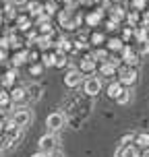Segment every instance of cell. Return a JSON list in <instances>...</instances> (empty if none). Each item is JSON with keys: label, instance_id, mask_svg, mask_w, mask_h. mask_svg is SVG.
<instances>
[{"label": "cell", "instance_id": "ac0fdd59", "mask_svg": "<svg viewBox=\"0 0 149 157\" xmlns=\"http://www.w3.org/2000/svg\"><path fill=\"white\" fill-rule=\"evenodd\" d=\"M93 58H95V60H100V62H108V52H106V50H95Z\"/></svg>", "mask_w": 149, "mask_h": 157}, {"label": "cell", "instance_id": "e0dca14e", "mask_svg": "<svg viewBox=\"0 0 149 157\" xmlns=\"http://www.w3.org/2000/svg\"><path fill=\"white\" fill-rule=\"evenodd\" d=\"M27 91H29V95H31V99H39V97H41V87L39 85H31Z\"/></svg>", "mask_w": 149, "mask_h": 157}, {"label": "cell", "instance_id": "277c9868", "mask_svg": "<svg viewBox=\"0 0 149 157\" xmlns=\"http://www.w3.org/2000/svg\"><path fill=\"white\" fill-rule=\"evenodd\" d=\"M137 77H139V75H137V71H135L133 66H126V68L120 71V78H118V81H120L124 87H131V85L137 83Z\"/></svg>", "mask_w": 149, "mask_h": 157}, {"label": "cell", "instance_id": "ba28073f", "mask_svg": "<svg viewBox=\"0 0 149 157\" xmlns=\"http://www.w3.org/2000/svg\"><path fill=\"white\" fill-rule=\"evenodd\" d=\"M135 143H137V147L149 149V134L147 132H139L137 136H135Z\"/></svg>", "mask_w": 149, "mask_h": 157}, {"label": "cell", "instance_id": "7a4b0ae2", "mask_svg": "<svg viewBox=\"0 0 149 157\" xmlns=\"http://www.w3.org/2000/svg\"><path fill=\"white\" fill-rule=\"evenodd\" d=\"M64 124H66V118L60 114V112H54V114H50L46 118V126L50 132H58V130H62Z\"/></svg>", "mask_w": 149, "mask_h": 157}, {"label": "cell", "instance_id": "603a6c76", "mask_svg": "<svg viewBox=\"0 0 149 157\" xmlns=\"http://www.w3.org/2000/svg\"><path fill=\"white\" fill-rule=\"evenodd\" d=\"M25 58H27V52H21V54H17V56H15V60H13V62L19 66V64H23V62H25Z\"/></svg>", "mask_w": 149, "mask_h": 157}, {"label": "cell", "instance_id": "52a82bcc", "mask_svg": "<svg viewBox=\"0 0 149 157\" xmlns=\"http://www.w3.org/2000/svg\"><path fill=\"white\" fill-rule=\"evenodd\" d=\"M122 91H124V85H122L120 81L108 85V97H110V99H118V97L122 95Z\"/></svg>", "mask_w": 149, "mask_h": 157}, {"label": "cell", "instance_id": "7c38bea8", "mask_svg": "<svg viewBox=\"0 0 149 157\" xmlns=\"http://www.w3.org/2000/svg\"><path fill=\"white\" fill-rule=\"evenodd\" d=\"M25 93H27L25 89L17 87V89H13V91H10V99H13V101H23V99H25Z\"/></svg>", "mask_w": 149, "mask_h": 157}, {"label": "cell", "instance_id": "d6a6232c", "mask_svg": "<svg viewBox=\"0 0 149 157\" xmlns=\"http://www.w3.org/2000/svg\"><path fill=\"white\" fill-rule=\"evenodd\" d=\"M102 39H104V35H93V41H95V44H97V41H102Z\"/></svg>", "mask_w": 149, "mask_h": 157}, {"label": "cell", "instance_id": "7402d4cb", "mask_svg": "<svg viewBox=\"0 0 149 157\" xmlns=\"http://www.w3.org/2000/svg\"><path fill=\"white\" fill-rule=\"evenodd\" d=\"M8 101H13V99H10V95H6L4 91H0V105H2V108H6Z\"/></svg>", "mask_w": 149, "mask_h": 157}, {"label": "cell", "instance_id": "44dd1931", "mask_svg": "<svg viewBox=\"0 0 149 157\" xmlns=\"http://www.w3.org/2000/svg\"><path fill=\"white\" fill-rule=\"evenodd\" d=\"M100 19H102V15H100V13H93V15L87 17V23H89V25H97V23H100Z\"/></svg>", "mask_w": 149, "mask_h": 157}, {"label": "cell", "instance_id": "5bb4252c", "mask_svg": "<svg viewBox=\"0 0 149 157\" xmlns=\"http://www.w3.org/2000/svg\"><path fill=\"white\" fill-rule=\"evenodd\" d=\"M122 157H141L137 147H131V145H124V151H122Z\"/></svg>", "mask_w": 149, "mask_h": 157}, {"label": "cell", "instance_id": "d590c367", "mask_svg": "<svg viewBox=\"0 0 149 157\" xmlns=\"http://www.w3.org/2000/svg\"><path fill=\"white\" fill-rule=\"evenodd\" d=\"M141 157H149V149H145V153H143Z\"/></svg>", "mask_w": 149, "mask_h": 157}, {"label": "cell", "instance_id": "3957f363", "mask_svg": "<svg viewBox=\"0 0 149 157\" xmlns=\"http://www.w3.org/2000/svg\"><path fill=\"white\" fill-rule=\"evenodd\" d=\"M10 122H15L17 126H25L31 122V112L27 110V108H19V110L10 116Z\"/></svg>", "mask_w": 149, "mask_h": 157}, {"label": "cell", "instance_id": "f1b7e54d", "mask_svg": "<svg viewBox=\"0 0 149 157\" xmlns=\"http://www.w3.org/2000/svg\"><path fill=\"white\" fill-rule=\"evenodd\" d=\"M41 31H44V33H50V31H52L50 23H41Z\"/></svg>", "mask_w": 149, "mask_h": 157}, {"label": "cell", "instance_id": "8fae6325", "mask_svg": "<svg viewBox=\"0 0 149 157\" xmlns=\"http://www.w3.org/2000/svg\"><path fill=\"white\" fill-rule=\"evenodd\" d=\"M124 62L128 64V66H137V62H139V60H137V54L131 52L128 48H124Z\"/></svg>", "mask_w": 149, "mask_h": 157}, {"label": "cell", "instance_id": "9c48e42d", "mask_svg": "<svg viewBox=\"0 0 149 157\" xmlns=\"http://www.w3.org/2000/svg\"><path fill=\"white\" fill-rule=\"evenodd\" d=\"M116 68H118L116 64L112 62V60H108V62L100 68V72H102V75H106V77H110V75H114V72H116Z\"/></svg>", "mask_w": 149, "mask_h": 157}, {"label": "cell", "instance_id": "ab89813d", "mask_svg": "<svg viewBox=\"0 0 149 157\" xmlns=\"http://www.w3.org/2000/svg\"><path fill=\"white\" fill-rule=\"evenodd\" d=\"M0 153H2V149H0Z\"/></svg>", "mask_w": 149, "mask_h": 157}, {"label": "cell", "instance_id": "74e56055", "mask_svg": "<svg viewBox=\"0 0 149 157\" xmlns=\"http://www.w3.org/2000/svg\"><path fill=\"white\" fill-rule=\"evenodd\" d=\"M2 128H4V122H2V118H0V130H2Z\"/></svg>", "mask_w": 149, "mask_h": 157}, {"label": "cell", "instance_id": "8992f818", "mask_svg": "<svg viewBox=\"0 0 149 157\" xmlns=\"http://www.w3.org/2000/svg\"><path fill=\"white\" fill-rule=\"evenodd\" d=\"M100 91H102V81H100V78L91 77V78H87V81H85V93L87 95L93 97V95H97Z\"/></svg>", "mask_w": 149, "mask_h": 157}, {"label": "cell", "instance_id": "8d00e7d4", "mask_svg": "<svg viewBox=\"0 0 149 157\" xmlns=\"http://www.w3.org/2000/svg\"><path fill=\"white\" fill-rule=\"evenodd\" d=\"M0 60H4V52L2 50H0Z\"/></svg>", "mask_w": 149, "mask_h": 157}, {"label": "cell", "instance_id": "30bf717a", "mask_svg": "<svg viewBox=\"0 0 149 157\" xmlns=\"http://www.w3.org/2000/svg\"><path fill=\"white\" fill-rule=\"evenodd\" d=\"M13 145H15V139H13V136H10L8 132L0 136V149H2V151L8 149V147H13Z\"/></svg>", "mask_w": 149, "mask_h": 157}, {"label": "cell", "instance_id": "e575fe53", "mask_svg": "<svg viewBox=\"0 0 149 157\" xmlns=\"http://www.w3.org/2000/svg\"><path fill=\"white\" fill-rule=\"evenodd\" d=\"M50 157H62V153H58V151H54V153H50Z\"/></svg>", "mask_w": 149, "mask_h": 157}, {"label": "cell", "instance_id": "ffe728a7", "mask_svg": "<svg viewBox=\"0 0 149 157\" xmlns=\"http://www.w3.org/2000/svg\"><path fill=\"white\" fill-rule=\"evenodd\" d=\"M44 64L46 66H56V56H52V54H44Z\"/></svg>", "mask_w": 149, "mask_h": 157}, {"label": "cell", "instance_id": "f35d334b", "mask_svg": "<svg viewBox=\"0 0 149 157\" xmlns=\"http://www.w3.org/2000/svg\"><path fill=\"white\" fill-rule=\"evenodd\" d=\"M145 52H149V46H145Z\"/></svg>", "mask_w": 149, "mask_h": 157}, {"label": "cell", "instance_id": "83f0119b", "mask_svg": "<svg viewBox=\"0 0 149 157\" xmlns=\"http://www.w3.org/2000/svg\"><path fill=\"white\" fill-rule=\"evenodd\" d=\"M19 25H21L23 29H27V27H29V19H27V17H21V19H19Z\"/></svg>", "mask_w": 149, "mask_h": 157}, {"label": "cell", "instance_id": "1f68e13d", "mask_svg": "<svg viewBox=\"0 0 149 157\" xmlns=\"http://www.w3.org/2000/svg\"><path fill=\"white\" fill-rule=\"evenodd\" d=\"M31 157H50L48 153H44V151H39V153H35V155H31Z\"/></svg>", "mask_w": 149, "mask_h": 157}, {"label": "cell", "instance_id": "f546056e", "mask_svg": "<svg viewBox=\"0 0 149 157\" xmlns=\"http://www.w3.org/2000/svg\"><path fill=\"white\" fill-rule=\"evenodd\" d=\"M133 4H135V8H143L145 6V0H135Z\"/></svg>", "mask_w": 149, "mask_h": 157}, {"label": "cell", "instance_id": "4316f807", "mask_svg": "<svg viewBox=\"0 0 149 157\" xmlns=\"http://www.w3.org/2000/svg\"><path fill=\"white\" fill-rule=\"evenodd\" d=\"M128 141H135V136H133V134H124V136L120 139V145H128Z\"/></svg>", "mask_w": 149, "mask_h": 157}, {"label": "cell", "instance_id": "d4e9b609", "mask_svg": "<svg viewBox=\"0 0 149 157\" xmlns=\"http://www.w3.org/2000/svg\"><path fill=\"white\" fill-rule=\"evenodd\" d=\"M29 10H31V15H37L39 10H44V8L39 6V2H31V4H29Z\"/></svg>", "mask_w": 149, "mask_h": 157}, {"label": "cell", "instance_id": "836d02e7", "mask_svg": "<svg viewBox=\"0 0 149 157\" xmlns=\"http://www.w3.org/2000/svg\"><path fill=\"white\" fill-rule=\"evenodd\" d=\"M139 39H141V41L145 39V29H141V31H139Z\"/></svg>", "mask_w": 149, "mask_h": 157}, {"label": "cell", "instance_id": "6da1fadb", "mask_svg": "<svg viewBox=\"0 0 149 157\" xmlns=\"http://www.w3.org/2000/svg\"><path fill=\"white\" fill-rule=\"evenodd\" d=\"M37 147H39V151H44V153H54L56 149H58V136H56L54 132H48V134H44L41 139H39V143H37Z\"/></svg>", "mask_w": 149, "mask_h": 157}, {"label": "cell", "instance_id": "4dcf8cb0", "mask_svg": "<svg viewBox=\"0 0 149 157\" xmlns=\"http://www.w3.org/2000/svg\"><path fill=\"white\" fill-rule=\"evenodd\" d=\"M31 72L37 77V75H41V66H31Z\"/></svg>", "mask_w": 149, "mask_h": 157}, {"label": "cell", "instance_id": "9a60e30c", "mask_svg": "<svg viewBox=\"0 0 149 157\" xmlns=\"http://www.w3.org/2000/svg\"><path fill=\"white\" fill-rule=\"evenodd\" d=\"M15 78H17V72L15 71H8L4 77H2V85L4 87H10L13 83H15Z\"/></svg>", "mask_w": 149, "mask_h": 157}, {"label": "cell", "instance_id": "484cf974", "mask_svg": "<svg viewBox=\"0 0 149 157\" xmlns=\"http://www.w3.org/2000/svg\"><path fill=\"white\" fill-rule=\"evenodd\" d=\"M64 64H66L64 54H56V66H64Z\"/></svg>", "mask_w": 149, "mask_h": 157}, {"label": "cell", "instance_id": "4fadbf2b", "mask_svg": "<svg viewBox=\"0 0 149 157\" xmlns=\"http://www.w3.org/2000/svg\"><path fill=\"white\" fill-rule=\"evenodd\" d=\"M131 99H133V91H131V89H124V91H122V95L118 97L116 101L120 103V105H126V103L131 101Z\"/></svg>", "mask_w": 149, "mask_h": 157}, {"label": "cell", "instance_id": "5b68a950", "mask_svg": "<svg viewBox=\"0 0 149 157\" xmlns=\"http://www.w3.org/2000/svg\"><path fill=\"white\" fill-rule=\"evenodd\" d=\"M81 81H83V71L79 68V71H71L66 77H64V85L71 87V89H75V87L81 85Z\"/></svg>", "mask_w": 149, "mask_h": 157}, {"label": "cell", "instance_id": "2e32d148", "mask_svg": "<svg viewBox=\"0 0 149 157\" xmlns=\"http://www.w3.org/2000/svg\"><path fill=\"white\" fill-rule=\"evenodd\" d=\"M93 68H95V62L91 60V58H85V60L81 62V71L83 72H91Z\"/></svg>", "mask_w": 149, "mask_h": 157}, {"label": "cell", "instance_id": "d6986e66", "mask_svg": "<svg viewBox=\"0 0 149 157\" xmlns=\"http://www.w3.org/2000/svg\"><path fill=\"white\" fill-rule=\"evenodd\" d=\"M108 50H124V48H122V41L120 39H110L108 41Z\"/></svg>", "mask_w": 149, "mask_h": 157}, {"label": "cell", "instance_id": "cb8c5ba5", "mask_svg": "<svg viewBox=\"0 0 149 157\" xmlns=\"http://www.w3.org/2000/svg\"><path fill=\"white\" fill-rule=\"evenodd\" d=\"M37 44H39V48H50L52 44H50V39L46 37V35H41V37L37 39Z\"/></svg>", "mask_w": 149, "mask_h": 157}]
</instances>
